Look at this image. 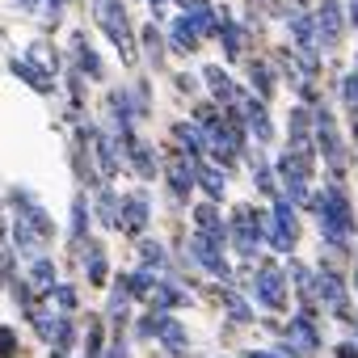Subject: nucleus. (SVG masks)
I'll return each mask as SVG.
<instances>
[{
  "label": "nucleus",
  "mask_w": 358,
  "mask_h": 358,
  "mask_svg": "<svg viewBox=\"0 0 358 358\" xmlns=\"http://www.w3.org/2000/svg\"><path fill=\"white\" fill-rule=\"evenodd\" d=\"M308 211L316 215L320 241H324L329 249L345 253V249H350V236L358 232V215H354V203H350L345 186H341V182H324V190H316V199H312Z\"/></svg>",
  "instance_id": "nucleus-1"
},
{
  "label": "nucleus",
  "mask_w": 358,
  "mask_h": 358,
  "mask_svg": "<svg viewBox=\"0 0 358 358\" xmlns=\"http://www.w3.org/2000/svg\"><path fill=\"white\" fill-rule=\"evenodd\" d=\"M312 110H316V152H320L329 177H333V182H341V177L350 173V143H345V135H341L337 114H333L329 101H320Z\"/></svg>",
  "instance_id": "nucleus-2"
},
{
  "label": "nucleus",
  "mask_w": 358,
  "mask_h": 358,
  "mask_svg": "<svg viewBox=\"0 0 358 358\" xmlns=\"http://www.w3.org/2000/svg\"><path fill=\"white\" fill-rule=\"evenodd\" d=\"M266 228H270V211H257L249 203L232 207V215H228V245H232V253L257 257L262 245H266Z\"/></svg>",
  "instance_id": "nucleus-3"
},
{
  "label": "nucleus",
  "mask_w": 358,
  "mask_h": 358,
  "mask_svg": "<svg viewBox=\"0 0 358 358\" xmlns=\"http://www.w3.org/2000/svg\"><path fill=\"white\" fill-rule=\"evenodd\" d=\"M93 17H97V26L106 30V38L118 47V55H122V64H135L139 59V43H135V30H131V22H127V5L122 0H93Z\"/></svg>",
  "instance_id": "nucleus-4"
},
{
  "label": "nucleus",
  "mask_w": 358,
  "mask_h": 358,
  "mask_svg": "<svg viewBox=\"0 0 358 358\" xmlns=\"http://www.w3.org/2000/svg\"><path fill=\"white\" fill-rule=\"evenodd\" d=\"M324 345V337H320V324H316V312H291V320L282 324V341H278V350L287 354V358H316V350Z\"/></svg>",
  "instance_id": "nucleus-5"
},
{
  "label": "nucleus",
  "mask_w": 358,
  "mask_h": 358,
  "mask_svg": "<svg viewBox=\"0 0 358 358\" xmlns=\"http://www.w3.org/2000/svg\"><path fill=\"white\" fill-rule=\"evenodd\" d=\"M249 295L266 312H287V303H291V278H287V270H278L274 262H262L257 274H253V282H249Z\"/></svg>",
  "instance_id": "nucleus-6"
},
{
  "label": "nucleus",
  "mask_w": 358,
  "mask_h": 358,
  "mask_svg": "<svg viewBox=\"0 0 358 358\" xmlns=\"http://www.w3.org/2000/svg\"><path fill=\"white\" fill-rule=\"evenodd\" d=\"M190 262H194L203 274L220 278L224 287L236 282V278H232V266H228V245L215 241V236H207V232H194V236H190Z\"/></svg>",
  "instance_id": "nucleus-7"
},
{
  "label": "nucleus",
  "mask_w": 358,
  "mask_h": 358,
  "mask_svg": "<svg viewBox=\"0 0 358 358\" xmlns=\"http://www.w3.org/2000/svg\"><path fill=\"white\" fill-rule=\"evenodd\" d=\"M312 13H316V30H320V47H324V55L341 51V43H345V34H350L345 0H316Z\"/></svg>",
  "instance_id": "nucleus-8"
},
{
  "label": "nucleus",
  "mask_w": 358,
  "mask_h": 358,
  "mask_svg": "<svg viewBox=\"0 0 358 358\" xmlns=\"http://www.w3.org/2000/svg\"><path fill=\"white\" fill-rule=\"evenodd\" d=\"M164 182H169V194H173V203L182 207L194 190H199V160L194 156H186V152H173L169 160H164Z\"/></svg>",
  "instance_id": "nucleus-9"
},
{
  "label": "nucleus",
  "mask_w": 358,
  "mask_h": 358,
  "mask_svg": "<svg viewBox=\"0 0 358 358\" xmlns=\"http://www.w3.org/2000/svg\"><path fill=\"white\" fill-rule=\"evenodd\" d=\"M350 291H354V287H350L333 266H320V308H324V312H333V316H337V320H345V324L358 316V312L350 308Z\"/></svg>",
  "instance_id": "nucleus-10"
},
{
  "label": "nucleus",
  "mask_w": 358,
  "mask_h": 358,
  "mask_svg": "<svg viewBox=\"0 0 358 358\" xmlns=\"http://www.w3.org/2000/svg\"><path fill=\"white\" fill-rule=\"evenodd\" d=\"M122 156H127V164L135 169L139 182H156V173L164 169V160L156 156V148H152L148 139H139V135H127V139H122Z\"/></svg>",
  "instance_id": "nucleus-11"
},
{
  "label": "nucleus",
  "mask_w": 358,
  "mask_h": 358,
  "mask_svg": "<svg viewBox=\"0 0 358 358\" xmlns=\"http://www.w3.org/2000/svg\"><path fill=\"white\" fill-rule=\"evenodd\" d=\"M203 89H207V93H211V101H220L224 110H228V106H236V101L249 93V89H241V85L232 80V72H228L224 64H207V68H203Z\"/></svg>",
  "instance_id": "nucleus-12"
},
{
  "label": "nucleus",
  "mask_w": 358,
  "mask_h": 358,
  "mask_svg": "<svg viewBox=\"0 0 358 358\" xmlns=\"http://www.w3.org/2000/svg\"><path fill=\"white\" fill-rule=\"evenodd\" d=\"M148 224H152V203H148V194H143V190L122 194V224H118V232H122V236H143Z\"/></svg>",
  "instance_id": "nucleus-13"
},
{
  "label": "nucleus",
  "mask_w": 358,
  "mask_h": 358,
  "mask_svg": "<svg viewBox=\"0 0 358 358\" xmlns=\"http://www.w3.org/2000/svg\"><path fill=\"white\" fill-rule=\"evenodd\" d=\"M245 68H249V93H257L262 101H274V93H278V68H274V59H257V55H249L245 59Z\"/></svg>",
  "instance_id": "nucleus-14"
},
{
  "label": "nucleus",
  "mask_w": 358,
  "mask_h": 358,
  "mask_svg": "<svg viewBox=\"0 0 358 358\" xmlns=\"http://www.w3.org/2000/svg\"><path fill=\"white\" fill-rule=\"evenodd\" d=\"M9 232H13V253H22V257H30V262H34V257H43V249L51 245V241H47V236H43V232L26 220V215H22V211L13 215Z\"/></svg>",
  "instance_id": "nucleus-15"
},
{
  "label": "nucleus",
  "mask_w": 358,
  "mask_h": 358,
  "mask_svg": "<svg viewBox=\"0 0 358 358\" xmlns=\"http://www.w3.org/2000/svg\"><path fill=\"white\" fill-rule=\"evenodd\" d=\"M203 43H207V38L199 34V26L190 22V13L173 17V26H169V51H173V55H194Z\"/></svg>",
  "instance_id": "nucleus-16"
},
{
  "label": "nucleus",
  "mask_w": 358,
  "mask_h": 358,
  "mask_svg": "<svg viewBox=\"0 0 358 358\" xmlns=\"http://www.w3.org/2000/svg\"><path fill=\"white\" fill-rule=\"evenodd\" d=\"M199 190H203L207 203H224V194H228V169L203 156L199 160Z\"/></svg>",
  "instance_id": "nucleus-17"
},
{
  "label": "nucleus",
  "mask_w": 358,
  "mask_h": 358,
  "mask_svg": "<svg viewBox=\"0 0 358 358\" xmlns=\"http://www.w3.org/2000/svg\"><path fill=\"white\" fill-rule=\"evenodd\" d=\"M173 143H177V152H186V156H194V160H203L207 156V131L190 118H182V122H173Z\"/></svg>",
  "instance_id": "nucleus-18"
},
{
  "label": "nucleus",
  "mask_w": 358,
  "mask_h": 358,
  "mask_svg": "<svg viewBox=\"0 0 358 358\" xmlns=\"http://www.w3.org/2000/svg\"><path fill=\"white\" fill-rule=\"evenodd\" d=\"M182 303H190V291L177 282V278H160L156 291L148 295V308L152 312H173V308H182Z\"/></svg>",
  "instance_id": "nucleus-19"
},
{
  "label": "nucleus",
  "mask_w": 358,
  "mask_h": 358,
  "mask_svg": "<svg viewBox=\"0 0 358 358\" xmlns=\"http://www.w3.org/2000/svg\"><path fill=\"white\" fill-rule=\"evenodd\" d=\"M13 76H22L34 93H43V97H51L55 93V72L51 68H43V64H34L30 55L26 59H13Z\"/></svg>",
  "instance_id": "nucleus-20"
},
{
  "label": "nucleus",
  "mask_w": 358,
  "mask_h": 358,
  "mask_svg": "<svg viewBox=\"0 0 358 358\" xmlns=\"http://www.w3.org/2000/svg\"><path fill=\"white\" fill-rule=\"evenodd\" d=\"M190 220H194V232H207V236H215V241H224L228 245V220L220 215V203H199L194 211H190Z\"/></svg>",
  "instance_id": "nucleus-21"
},
{
  "label": "nucleus",
  "mask_w": 358,
  "mask_h": 358,
  "mask_svg": "<svg viewBox=\"0 0 358 358\" xmlns=\"http://www.w3.org/2000/svg\"><path fill=\"white\" fill-rule=\"evenodd\" d=\"M156 345L164 350V354H186V345H190V333H186V324L177 320L173 312H164V320H160V333H156Z\"/></svg>",
  "instance_id": "nucleus-22"
},
{
  "label": "nucleus",
  "mask_w": 358,
  "mask_h": 358,
  "mask_svg": "<svg viewBox=\"0 0 358 358\" xmlns=\"http://www.w3.org/2000/svg\"><path fill=\"white\" fill-rule=\"evenodd\" d=\"M76 249H85L80 262H85V278H89V287H106V278H110V257H106V249H101L97 241L76 245Z\"/></svg>",
  "instance_id": "nucleus-23"
},
{
  "label": "nucleus",
  "mask_w": 358,
  "mask_h": 358,
  "mask_svg": "<svg viewBox=\"0 0 358 358\" xmlns=\"http://www.w3.org/2000/svg\"><path fill=\"white\" fill-rule=\"evenodd\" d=\"M220 303H224V312L232 316V324H253V320H257V308H253V299H249L241 287H224V291H220Z\"/></svg>",
  "instance_id": "nucleus-24"
},
{
  "label": "nucleus",
  "mask_w": 358,
  "mask_h": 358,
  "mask_svg": "<svg viewBox=\"0 0 358 358\" xmlns=\"http://www.w3.org/2000/svg\"><path fill=\"white\" fill-rule=\"evenodd\" d=\"M72 59H76V72H80V76H89V80H101V76H106L101 55L89 47V38H85V34H76V38H72Z\"/></svg>",
  "instance_id": "nucleus-25"
},
{
  "label": "nucleus",
  "mask_w": 358,
  "mask_h": 358,
  "mask_svg": "<svg viewBox=\"0 0 358 358\" xmlns=\"http://www.w3.org/2000/svg\"><path fill=\"white\" fill-rule=\"evenodd\" d=\"M93 220H97L101 228H114V232H118V224H122V199H118L110 186H101V190H97V203H93Z\"/></svg>",
  "instance_id": "nucleus-26"
},
{
  "label": "nucleus",
  "mask_w": 358,
  "mask_h": 358,
  "mask_svg": "<svg viewBox=\"0 0 358 358\" xmlns=\"http://www.w3.org/2000/svg\"><path fill=\"white\" fill-rule=\"evenodd\" d=\"M26 278H30V287H34L38 295H51V291L59 287V266L43 253V257H34V262H30V274H26Z\"/></svg>",
  "instance_id": "nucleus-27"
},
{
  "label": "nucleus",
  "mask_w": 358,
  "mask_h": 358,
  "mask_svg": "<svg viewBox=\"0 0 358 358\" xmlns=\"http://www.w3.org/2000/svg\"><path fill=\"white\" fill-rule=\"evenodd\" d=\"M270 215H274V224H278L287 236H295V241H299V207H295L287 194L270 199Z\"/></svg>",
  "instance_id": "nucleus-28"
},
{
  "label": "nucleus",
  "mask_w": 358,
  "mask_h": 358,
  "mask_svg": "<svg viewBox=\"0 0 358 358\" xmlns=\"http://www.w3.org/2000/svg\"><path fill=\"white\" fill-rule=\"evenodd\" d=\"M89 224H93V207H89V199H85V194H76V199H72V224H68V241H72V245H85V232H89Z\"/></svg>",
  "instance_id": "nucleus-29"
},
{
  "label": "nucleus",
  "mask_w": 358,
  "mask_h": 358,
  "mask_svg": "<svg viewBox=\"0 0 358 358\" xmlns=\"http://www.w3.org/2000/svg\"><path fill=\"white\" fill-rule=\"evenodd\" d=\"M51 345V358H72V345H76V320L64 312L59 324H55V337L47 341Z\"/></svg>",
  "instance_id": "nucleus-30"
},
{
  "label": "nucleus",
  "mask_w": 358,
  "mask_h": 358,
  "mask_svg": "<svg viewBox=\"0 0 358 358\" xmlns=\"http://www.w3.org/2000/svg\"><path fill=\"white\" fill-rule=\"evenodd\" d=\"M139 47H143L148 64H152V68H160V64H164V47H169V38H164V34L156 30V22H152V26H143V30H139Z\"/></svg>",
  "instance_id": "nucleus-31"
},
{
  "label": "nucleus",
  "mask_w": 358,
  "mask_h": 358,
  "mask_svg": "<svg viewBox=\"0 0 358 358\" xmlns=\"http://www.w3.org/2000/svg\"><path fill=\"white\" fill-rule=\"evenodd\" d=\"M127 278V291H131V299H143L148 303V295L156 291V270H148V266H139V270H131V274H122Z\"/></svg>",
  "instance_id": "nucleus-32"
},
{
  "label": "nucleus",
  "mask_w": 358,
  "mask_h": 358,
  "mask_svg": "<svg viewBox=\"0 0 358 358\" xmlns=\"http://www.w3.org/2000/svg\"><path fill=\"white\" fill-rule=\"evenodd\" d=\"M139 266H148V270H164V266H169L164 245H160V241H139Z\"/></svg>",
  "instance_id": "nucleus-33"
},
{
  "label": "nucleus",
  "mask_w": 358,
  "mask_h": 358,
  "mask_svg": "<svg viewBox=\"0 0 358 358\" xmlns=\"http://www.w3.org/2000/svg\"><path fill=\"white\" fill-rule=\"evenodd\" d=\"M85 358H106V324L93 320L89 324V337H85Z\"/></svg>",
  "instance_id": "nucleus-34"
},
{
  "label": "nucleus",
  "mask_w": 358,
  "mask_h": 358,
  "mask_svg": "<svg viewBox=\"0 0 358 358\" xmlns=\"http://www.w3.org/2000/svg\"><path fill=\"white\" fill-rule=\"evenodd\" d=\"M51 303H55L59 312L72 316V312H76V287H72V282H59V287L51 291Z\"/></svg>",
  "instance_id": "nucleus-35"
},
{
  "label": "nucleus",
  "mask_w": 358,
  "mask_h": 358,
  "mask_svg": "<svg viewBox=\"0 0 358 358\" xmlns=\"http://www.w3.org/2000/svg\"><path fill=\"white\" fill-rule=\"evenodd\" d=\"M17 354H22V337H17V329L0 324V358H17Z\"/></svg>",
  "instance_id": "nucleus-36"
},
{
  "label": "nucleus",
  "mask_w": 358,
  "mask_h": 358,
  "mask_svg": "<svg viewBox=\"0 0 358 358\" xmlns=\"http://www.w3.org/2000/svg\"><path fill=\"white\" fill-rule=\"evenodd\" d=\"M241 358H287V354H282L278 345H257V350H245Z\"/></svg>",
  "instance_id": "nucleus-37"
},
{
  "label": "nucleus",
  "mask_w": 358,
  "mask_h": 358,
  "mask_svg": "<svg viewBox=\"0 0 358 358\" xmlns=\"http://www.w3.org/2000/svg\"><path fill=\"white\" fill-rule=\"evenodd\" d=\"M199 80H203V76H190V72H182V76H177V89L194 97V93H199Z\"/></svg>",
  "instance_id": "nucleus-38"
},
{
  "label": "nucleus",
  "mask_w": 358,
  "mask_h": 358,
  "mask_svg": "<svg viewBox=\"0 0 358 358\" xmlns=\"http://www.w3.org/2000/svg\"><path fill=\"white\" fill-rule=\"evenodd\" d=\"M333 358H358V341H341V345H333Z\"/></svg>",
  "instance_id": "nucleus-39"
},
{
  "label": "nucleus",
  "mask_w": 358,
  "mask_h": 358,
  "mask_svg": "<svg viewBox=\"0 0 358 358\" xmlns=\"http://www.w3.org/2000/svg\"><path fill=\"white\" fill-rule=\"evenodd\" d=\"M345 22H350V30L358 34V0H345Z\"/></svg>",
  "instance_id": "nucleus-40"
},
{
  "label": "nucleus",
  "mask_w": 358,
  "mask_h": 358,
  "mask_svg": "<svg viewBox=\"0 0 358 358\" xmlns=\"http://www.w3.org/2000/svg\"><path fill=\"white\" fill-rule=\"evenodd\" d=\"M169 5H173V0H148V9H152V17H156V22L169 13Z\"/></svg>",
  "instance_id": "nucleus-41"
},
{
  "label": "nucleus",
  "mask_w": 358,
  "mask_h": 358,
  "mask_svg": "<svg viewBox=\"0 0 358 358\" xmlns=\"http://www.w3.org/2000/svg\"><path fill=\"white\" fill-rule=\"evenodd\" d=\"M350 287H354V295H358V266L350 270Z\"/></svg>",
  "instance_id": "nucleus-42"
},
{
  "label": "nucleus",
  "mask_w": 358,
  "mask_h": 358,
  "mask_svg": "<svg viewBox=\"0 0 358 358\" xmlns=\"http://www.w3.org/2000/svg\"><path fill=\"white\" fill-rule=\"evenodd\" d=\"M350 329H354V341H358V316H354V320H350Z\"/></svg>",
  "instance_id": "nucleus-43"
}]
</instances>
